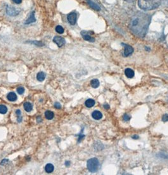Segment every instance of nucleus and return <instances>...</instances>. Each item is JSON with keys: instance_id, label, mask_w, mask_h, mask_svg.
<instances>
[{"instance_id": "30", "label": "nucleus", "mask_w": 168, "mask_h": 175, "mask_svg": "<svg viewBox=\"0 0 168 175\" xmlns=\"http://www.w3.org/2000/svg\"><path fill=\"white\" fill-rule=\"evenodd\" d=\"M13 1L14 2V3H17V4H20V3H21L22 0H13Z\"/></svg>"}, {"instance_id": "5", "label": "nucleus", "mask_w": 168, "mask_h": 175, "mask_svg": "<svg viewBox=\"0 0 168 175\" xmlns=\"http://www.w3.org/2000/svg\"><path fill=\"white\" fill-rule=\"evenodd\" d=\"M53 42L57 44L58 47H61L65 44V39L63 37L60 36H55L53 38Z\"/></svg>"}, {"instance_id": "17", "label": "nucleus", "mask_w": 168, "mask_h": 175, "mask_svg": "<svg viewBox=\"0 0 168 175\" xmlns=\"http://www.w3.org/2000/svg\"><path fill=\"white\" fill-rule=\"evenodd\" d=\"M90 84H91V86L94 88H97L100 85V83L98 79H94L91 80L90 81Z\"/></svg>"}, {"instance_id": "16", "label": "nucleus", "mask_w": 168, "mask_h": 175, "mask_svg": "<svg viewBox=\"0 0 168 175\" xmlns=\"http://www.w3.org/2000/svg\"><path fill=\"white\" fill-rule=\"evenodd\" d=\"M46 74L44 72H39L37 75V79L39 81H43L46 78Z\"/></svg>"}, {"instance_id": "1", "label": "nucleus", "mask_w": 168, "mask_h": 175, "mask_svg": "<svg viewBox=\"0 0 168 175\" xmlns=\"http://www.w3.org/2000/svg\"><path fill=\"white\" fill-rule=\"evenodd\" d=\"M150 21V15L138 11L131 18L129 27L135 36L138 37H144L147 34Z\"/></svg>"}, {"instance_id": "19", "label": "nucleus", "mask_w": 168, "mask_h": 175, "mask_svg": "<svg viewBox=\"0 0 168 175\" xmlns=\"http://www.w3.org/2000/svg\"><path fill=\"white\" fill-rule=\"evenodd\" d=\"M45 170L47 173H51L54 171V166L52 164H47L45 166Z\"/></svg>"}, {"instance_id": "8", "label": "nucleus", "mask_w": 168, "mask_h": 175, "mask_svg": "<svg viewBox=\"0 0 168 175\" xmlns=\"http://www.w3.org/2000/svg\"><path fill=\"white\" fill-rule=\"evenodd\" d=\"M90 32H87V31H82L81 33L82 36L84 39H85V41H88L90 42H94L95 41V38L92 36H90L88 33Z\"/></svg>"}, {"instance_id": "10", "label": "nucleus", "mask_w": 168, "mask_h": 175, "mask_svg": "<svg viewBox=\"0 0 168 175\" xmlns=\"http://www.w3.org/2000/svg\"><path fill=\"white\" fill-rule=\"evenodd\" d=\"M92 116L93 118L96 120H100L103 117V114L98 110H95L92 114Z\"/></svg>"}, {"instance_id": "4", "label": "nucleus", "mask_w": 168, "mask_h": 175, "mask_svg": "<svg viewBox=\"0 0 168 175\" xmlns=\"http://www.w3.org/2000/svg\"><path fill=\"white\" fill-rule=\"evenodd\" d=\"M20 13V10H19L17 8H15L12 6H7L6 7V13L8 15L11 16V17H14V16H17Z\"/></svg>"}, {"instance_id": "26", "label": "nucleus", "mask_w": 168, "mask_h": 175, "mask_svg": "<svg viewBox=\"0 0 168 175\" xmlns=\"http://www.w3.org/2000/svg\"><path fill=\"white\" fill-rule=\"evenodd\" d=\"M54 107L58 108V109H60V108H61V104H60L59 102H56L55 104H54Z\"/></svg>"}, {"instance_id": "27", "label": "nucleus", "mask_w": 168, "mask_h": 175, "mask_svg": "<svg viewBox=\"0 0 168 175\" xmlns=\"http://www.w3.org/2000/svg\"><path fill=\"white\" fill-rule=\"evenodd\" d=\"M8 162V159H3V161H1V165H4V164H6Z\"/></svg>"}, {"instance_id": "24", "label": "nucleus", "mask_w": 168, "mask_h": 175, "mask_svg": "<svg viewBox=\"0 0 168 175\" xmlns=\"http://www.w3.org/2000/svg\"><path fill=\"white\" fill-rule=\"evenodd\" d=\"M130 119H131V117L129 115H128V114H125V115H123V120H124V121H129Z\"/></svg>"}, {"instance_id": "21", "label": "nucleus", "mask_w": 168, "mask_h": 175, "mask_svg": "<svg viewBox=\"0 0 168 175\" xmlns=\"http://www.w3.org/2000/svg\"><path fill=\"white\" fill-rule=\"evenodd\" d=\"M56 31L59 34H63L64 33V29L61 26H58L56 27Z\"/></svg>"}, {"instance_id": "29", "label": "nucleus", "mask_w": 168, "mask_h": 175, "mask_svg": "<svg viewBox=\"0 0 168 175\" xmlns=\"http://www.w3.org/2000/svg\"><path fill=\"white\" fill-rule=\"evenodd\" d=\"M16 114L17 115L18 117H20V115H21V111H20L19 109L17 110V111H16Z\"/></svg>"}, {"instance_id": "28", "label": "nucleus", "mask_w": 168, "mask_h": 175, "mask_svg": "<svg viewBox=\"0 0 168 175\" xmlns=\"http://www.w3.org/2000/svg\"><path fill=\"white\" fill-rule=\"evenodd\" d=\"M84 137H85V135H79V138H78V142H80V141L82 140V139Z\"/></svg>"}, {"instance_id": "22", "label": "nucleus", "mask_w": 168, "mask_h": 175, "mask_svg": "<svg viewBox=\"0 0 168 175\" xmlns=\"http://www.w3.org/2000/svg\"><path fill=\"white\" fill-rule=\"evenodd\" d=\"M17 93L19 95H22L24 93L25 89L23 87H19V88H17Z\"/></svg>"}, {"instance_id": "25", "label": "nucleus", "mask_w": 168, "mask_h": 175, "mask_svg": "<svg viewBox=\"0 0 168 175\" xmlns=\"http://www.w3.org/2000/svg\"><path fill=\"white\" fill-rule=\"evenodd\" d=\"M162 121H163V122H167V121H168V114H166L162 116Z\"/></svg>"}, {"instance_id": "7", "label": "nucleus", "mask_w": 168, "mask_h": 175, "mask_svg": "<svg viewBox=\"0 0 168 175\" xmlns=\"http://www.w3.org/2000/svg\"><path fill=\"white\" fill-rule=\"evenodd\" d=\"M67 19L71 25H75L77 22V13L75 12H71L67 17Z\"/></svg>"}, {"instance_id": "2", "label": "nucleus", "mask_w": 168, "mask_h": 175, "mask_svg": "<svg viewBox=\"0 0 168 175\" xmlns=\"http://www.w3.org/2000/svg\"><path fill=\"white\" fill-rule=\"evenodd\" d=\"M138 4L142 10H152L159 6L161 0H138Z\"/></svg>"}, {"instance_id": "6", "label": "nucleus", "mask_w": 168, "mask_h": 175, "mask_svg": "<svg viewBox=\"0 0 168 175\" xmlns=\"http://www.w3.org/2000/svg\"><path fill=\"white\" fill-rule=\"evenodd\" d=\"M122 45H123V46L125 47L124 53H123L125 57H128V56H130V55L132 54L133 52V47H131V46L130 45L125 44V43H122Z\"/></svg>"}, {"instance_id": "11", "label": "nucleus", "mask_w": 168, "mask_h": 175, "mask_svg": "<svg viewBox=\"0 0 168 175\" xmlns=\"http://www.w3.org/2000/svg\"><path fill=\"white\" fill-rule=\"evenodd\" d=\"M36 21V18H35V16H34V12L33 11V12H32L31 14L30 15L29 18L27 19V20L25 21V24H31V23L35 22Z\"/></svg>"}, {"instance_id": "33", "label": "nucleus", "mask_w": 168, "mask_h": 175, "mask_svg": "<svg viewBox=\"0 0 168 175\" xmlns=\"http://www.w3.org/2000/svg\"><path fill=\"white\" fill-rule=\"evenodd\" d=\"M70 164V162H69V161H66V162H65V165L66 166H69Z\"/></svg>"}, {"instance_id": "9", "label": "nucleus", "mask_w": 168, "mask_h": 175, "mask_svg": "<svg viewBox=\"0 0 168 175\" xmlns=\"http://www.w3.org/2000/svg\"><path fill=\"white\" fill-rule=\"evenodd\" d=\"M125 74L126 76L128 78H132L135 75V72H134L133 70L130 68L126 69L125 70Z\"/></svg>"}, {"instance_id": "3", "label": "nucleus", "mask_w": 168, "mask_h": 175, "mask_svg": "<svg viewBox=\"0 0 168 175\" xmlns=\"http://www.w3.org/2000/svg\"><path fill=\"white\" fill-rule=\"evenodd\" d=\"M99 166V161L97 158H91L87 161V167L90 172L95 173L97 171Z\"/></svg>"}, {"instance_id": "12", "label": "nucleus", "mask_w": 168, "mask_h": 175, "mask_svg": "<svg viewBox=\"0 0 168 175\" xmlns=\"http://www.w3.org/2000/svg\"><path fill=\"white\" fill-rule=\"evenodd\" d=\"M87 3L88 4V5L90 6V7H91L92 9H94V10H97V11H99V10H101V8L99 7V6L97 5L96 3L92 1H90V0H87Z\"/></svg>"}, {"instance_id": "18", "label": "nucleus", "mask_w": 168, "mask_h": 175, "mask_svg": "<svg viewBox=\"0 0 168 175\" xmlns=\"http://www.w3.org/2000/svg\"><path fill=\"white\" fill-rule=\"evenodd\" d=\"M44 115H45L46 118L48 120L53 119V117H54V113L52 111H50V110H47L46 112H45Z\"/></svg>"}, {"instance_id": "20", "label": "nucleus", "mask_w": 168, "mask_h": 175, "mask_svg": "<svg viewBox=\"0 0 168 175\" xmlns=\"http://www.w3.org/2000/svg\"><path fill=\"white\" fill-rule=\"evenodd\" d=\"M8 111V108L4 105H0V114H4Z\"/></svg>"}, {"instance_id": "13", "label": "nucleus", "mask_w": 168, "mask_h": 175, "mask_svg": "<svg viewBox=\"0 0 168 175\" xmlns=\"http://www.w3.org/2000/svg\"><path fill=\"white\" fill-rule=\"evenodd\" d=\"M7 99L10 102H15L17 99V96L14 92H10L8 94Z\"/></svg>"}, {"instance_id": "31", "label": "nucleus", "mask_w": 168, "mask_h": 175, "mask_svg": "<svg viewBox=\"0 0 168 175\" xmlns=\"http://www.w3.org/2000/svg\"><path fill=\"white\" fill-rule=\"evenodd\" d=\"M104 108H105V109H109V108L110 107H109V105L108 104H105L104 105Z\"/></svg>"}, {"instance_id": "23", "label": "nucleus", "mask_w": 168, "mask_h": 175, "mask_svg": "<svg viewBox=\"0 0 168 175\" xmlns=\"http://www.w3.org/2000/svg\"><path fill=\"white\" fill-rule=\"evenodd\" d=\"M30 43H32V44H36V45L39 46H44V43H42V42H39V41H32L31 42H29Z\"/></svg>"}, {"instance_id": "34", "label": "nucleus", "mask_w": 168, "mask_h": 175, "mask_svg": "<svg viewBox=\"0 0 168 175\" xmlns=\"http://www.w3.org/2000/svg\"><path fill=\"white\" fill-rule=\"evenodd\" d=\"M125 1H126L127 2H129V3H131V2H133L135 0H125Z\"/></svg>"}, {"instance_id": "14", "label": "nucleus", "mask_w": 168, "mask_h": 175, "mask_svg": "<svg viewBox=\"0 0 168 175\" xmlns=\"http://www.w3.org/2000/svg\"><path fill=\"white\" fill-rule=\"evenodd\" d=\"M95 104H96L95 100H93V99H91V98H89V99L86 100L85 103L86 107H88V108H91V107H92L93 106H94Z\"/></svg>"}, {"instance_id": "32", "label": "nucleus", "mask_w": 168, "mask_h": 175, "mask_svg": "<svg viewBox=\"0 0 168 175\" xmlns=\"http://www.w3.org/2000/svg\"><path fill=\"white\" fill-rule=\"evenodd\" d=\"M138 138H139V137L137 135H134L132 137V138H133V139H138Z\"/></svg>"}, {"instance_id": "15", "label": "nucleus", "mask_w": 168, "mask_h": 175, "mask_svg": "<svg viewBox=\"0 0 168 175\" xmlns=\"http://www.w3.org/2000/svg\"><path fill=\"white\" fill-rule=\"evenodd\" d=\"M23 107H24L25 110L27 112H28L32 111V108H33L32 105V104L29 102L24 103V104H23Z\"/></svg>"}, {"instance_id": "35", "label": "nucleus", "mask_w": 168, "mask_h": 175, "mask_svg": "<svg viewBox=\"0 0 168 175\" xmlns=\"http://www.w3.org/2000/svg\"><path fill=\"white\" fill-rule=\"evenodd\" d=\"M167 102H168V95L167 96Z\"/></svg>"}]
</instances>
